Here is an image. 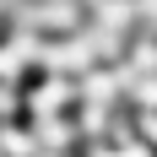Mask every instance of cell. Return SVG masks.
Wrapping results in <instances>:
<instances>
[{"mask_svg":"<svg viewBox=\"0 0 157 157\" xmlns=\"http://www.w3.org/2000/svg\"><path fill=\"white\" fill-rule=\"evenodd\" d=\"M76 109V81L71 76H54V71H44L38 81H27V92H22V114H27L33 125L38 119H60V114Z\"/></svg>","mask_w":157,"mask_h":157,"instance_id":"6da1fadb","label":"cell"},{"mask_svg":"<svg viewBox=\"0 0 157 157\" xmlns=\"http://www.w3.org/2000/svg\"><path fill=\"white\" fill-rule=\"evenodd\" d=\"M130 125H136V136H141V141L152 146V157H157V114H136Z\"/></svg>","mask_w":157,"mask_h":157,"instance_id":"7a4b0ae2","label":"cell"}]
</instances>
